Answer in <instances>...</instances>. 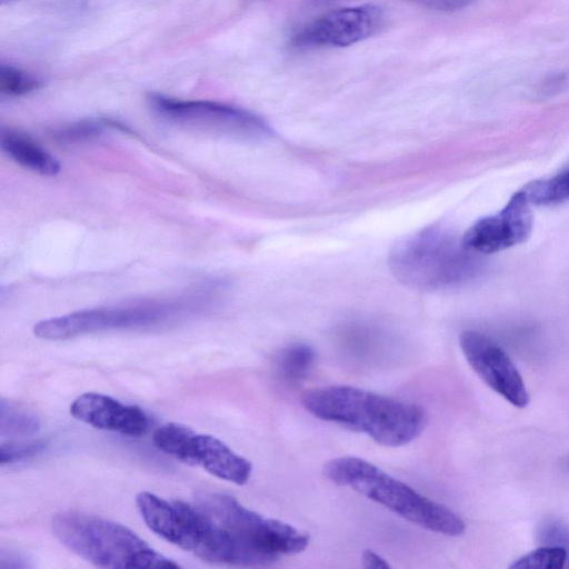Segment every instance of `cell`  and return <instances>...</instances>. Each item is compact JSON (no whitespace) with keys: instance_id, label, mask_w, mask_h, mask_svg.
<instances>
[{"instance_id":"cell-1","label":"cell","mask_w":569,"mask_h":569,"mask_svg":"<svg viewBox=\"0 0 569 569\" xmlns=\"http://www.w3.org/2000/svg\"><path fill=\"white\" fill-rule=\"evenodd\" d=\"M179 548L203 561L230 566H269L282 556L302 552L309 533L279 519L262 516L234 497L200 492L177 500Z\"/></svg>"},{"instance_id":"cell-2","label":"cell","mask_w":569,"mask_h":569,"mask_svg":"<svg viewBox=\"0 0 569 569\" xmlns=\"http://www.w3.org/2000/svg\"><path fill=\"white\" fill-rule=\"evenodd\" d=\"M300 402L313 417L365 433L385 447L410 443L427 425L420 406L351 386L309 389Z\"/></svg>"},{"instance_id":"cell-3","label":"cell","mask_w":569,"mask_h":569,"mask_svg":"<svg viewBox=\"0 0 569 569\" xmlns=\"http://www.w3.org/2000/svg\"><path fill=\"white\" fill-rule=\"evenodd\" d=\"M389 268L402 284L435 291L459 287L482 269L479 254L468 250L461 238L430 226L400 239L389 254Z\"/></svg>"},{"instance_id":"cell-4","label":"cell","mask_w":569,"mask_h":569,"mask_svg":"<svg viewBox=\"0 0 569 569\" xmlns=\"http://www.w3.org/2000/svg\"><path fill=\"white\" fill-rule=\"evenodd\" d=\"M322 471L331 482L352 489L416 526L451 537L465 532L466 525L457 513L370 461L337 457L327 461Z\"/></svg>"},{"instance_id":"cell-5","label":"cell","mask_w":569,"mask_h":569,"mask_svg":"<svg viewBox=\"0 0 569 569\" xmlns=\"http://www.w3.org/2000/svg\"><path fill=\"white\" fill-rule=\"evenodd\" d=\"M217 289L209 286L182 297L79 310L39 321L33 327V333L46 340H64L94 332L168 326L207 308Z\"/></svg>"},{"instance_id":"cell-6","label":"cell","mask_w":569,"mask_h":569,"mask_svg":"<svg viewBox=\"0 0 569 569\" xmlns=\"http://www.w3.org/2000/svg\"><path fill=\"white\" fill-rule=\"evenodd\" d=\"M54 537L70 551L102 568H179L128 527L78 510L53 516Z\"/></svg>"},{"instance_id":"cell-7","label":"cell","mask_w":569,"mask_h":569,"mask_svg":"<svg viewBox=\"0 0 569 569\" xmlns=\"http://www.w3.org/2000/svg\"><path fill=\"white\" fill-rule=\"evenodd\" d=\"M148 101L160 118L187 128L243 141H260L272 136L261 117L236 106L158 93L150 94Z\"/></svg>"},{"instance_id":"cell-8","label":"cell","mask_w":569,"mask_h":569,"mask_svg":"<svg viewBox=\"0 0 569 569\" xmlns=\"http://www.w3.org/2000/svg\"><path fill=\"white\" fill-rule=\"evenodd\" d=\"M152 442L159 451L238 486L246 485L252 473V463L222 440L198 433L182 423L167 422L158 427Z\"/></svg>"},{"instance_id":"cell-9","label":"cell","mask_w":569,"mask_h":569,"mask_svg":"<svg viewBox=\"0 0 569 569\" xmlns=\"http://www.w3.org/2000/svg\"><path fill=\"white\" fill-rule=\"evenodd\" d=\"M383 21L382 9L375 4L336 9L297 31L291 46L299 49L350 46L375 34Z\"/></svg>"},{"instance_id":"cell-10","label":"cell","mask_w":569,"mask_h":569,"mask_svg":"<svg viewBox=\"0 0 569 569\" xmlns=\"http://www.w3.org/2000/svg\"><path fill=\"white\" fill-rule=\"evenodd\" d=\"M531 203L523 190L515 192L500 211L480 218L461 237L473 253H495L525 242L533 228Z\"/></svg>"},{"instance_id":"cell-11","label":"cell","mask_w":569,"mask_h":569,"mask_svg":"<svg viewBox=\"0 0 569 569\" xmlns=\"http://www.w3.org/2000/svg\"><path fill=\"white\" fill-rule=\"evenodd\" d=\"M459 345L466 360L486 385L518 408L528 405L525 382L500 346L475 330L461 332Z\"/></svg>"},{"instance_id":"cell-12","label":"cell","mask_w":569,"mask_h":569,"mask_svg":"<svg viewBox=\"0 0 569 569\" xmlns=\"http://www.w3.org/2000/svg\"><path fill=\"white\" fill-rule=\"evenodd\" d=\"M70 413L93 428L130 437L144 435L150 427V418L140 407L98 392L77 397L70 405Z\"/></svg>"},{"instance_id":"cell-13","label":"cell","mask_w":569,"mask_h":569,"mask_svg":"<svg viewBox=\"0 0 569 569\" xmlns=\"http://www.w3.org/2000/svg\"><path fill=\"white\" fill-rule=\"evenodd\" d=\"M0 143L2 150L14 162L34 173L56 176L60 172V162L36 141L21 132L12 130L2 131Z\"/></svg>"},{"instance_id":"cell-14","label":"cell","mask_w":569,"mask_h":569,"mask_svg":"<svg viewBox=\"0 0 569 569\" xmlns=\"http://www.w3.org/2000/svg\"><path fill=\"white\" fill-rule=\"evenodd\" d=\"M316 362L315 350L305 343H293L283 348L276 361L280 377L288 382L305 379Z\"/></svg>"},{"instance_id":"cell-15","label":"cell","mask_w":569,"mask_h":569,"mask_svg":"<svg viewBox=\"0 0 569 569\" xmlns=\"http://www.w3.org/2000/svg\"><path fill=\"white\" fill-rule=\"evenodd\" d=\"M531 204L555 206L569 200V166L552 177L528 183L522 189Z\"/></svg>"},{"instance_id":"cell-16","label":"cell","mask_w":569,"mask_h":569,"mask_svg":"<svg viewBox=\"0 0 569 569\" xmlns=\"http://www.w3.org/2000/svg\"><path fill=\"white\" fill-rule=\"evenodd\" d=\"M0 420L2 437L30 436L40 429V420L36 413L6 399L1 400Z\"/></svg>"},{"instance_id":"cell-17","label":"cell","mask_w":569,"mask_h":569,"mask_svg":"<svg viewBox=\"0 0 569 569\" xmlns=\"http://www.w3.org/2000/svg\"><path fill=\"white\" fill-rule=\"evenodd\" d=\"M567 562V552L560 546L547 545L532 550L511 565V569H560Z\"/></svg>"},{"instance_id":"cell-18","label":"cell","mask_w":569,"mask_h":569,"mask_svg":"<svg viewBox=\"0 0 569 569\" xmlns=\"http://www.w3.org/2000/svg\"><path fill=\"white\" fill-rule=\"evenodd\" d=\"M42 86V80L12 66H0V91L7 96H23Z\"/></svg>"},{"instance_id":"cell-19","label":"cell","mask_w":569,"mask_h":569,"mask_svg":"<svg viewBox=\"0 0 569 569\" xmlns=\"http://www.w3.org/2000/svg\"><path fill=\"white\" fill-rule=\"evenodd\" d=\"M106 124L94 120L79 121L58 129L54 136L56 139L66 143L88 141L100 136Z\"/></svg>"},{"instance_id":"cell-20","label":"cell","mask_w":569,"mask_h":569,"mask_svg":"<svg viewBox=\"0 0 569 569\" xmlns=\"http://www.w3.org/2000/svg\"><path fill=\"white\" fill-rule=\"evenodd\" d=\"M44 447L46 442L41 440L28 442L9 441L7 443H2L0 449L1 465H9L29 459L41 452Z\"/></svg>"},{"instance_id":"cell-21","label":"cell","mask_w":569,"mask_h":569,"mask_svg":"<svg viewBox=\"0 0 569 569\" xmlns=\"http://www.w3.org/2000/svg\"><path fill=\"white\" fill-rule=\"evenodd\" d=\"M538 535L547 545L562 547L567 552V561H569V530L567 527L558 521L549 520L543 522Z\"/></svg>"},{"instance_id":"cell-22","label":"cell","mask_w":569,"mask_h":569,"mask_svg":"<svg viewBox=\"0 0 569 569\" xmlns=\"http://www.w3.org/2000/svg\"><path fill=\"white\" fill-rule=\"evenodd\" d=\"M432 11L452 12L467 8L475 0H409Z\"/></svg>"},{"instance_id":"cell-23","label":"cell","mask_w":569,"mask_h":569,"mask_svg":"<svg viewBox=\"0 0 569 569\" xmlns=\"http://www.w3.org/2000/svg\"><path fill=\"white\" fill-rule=\"evenodd\" d=\"M361 561L365 568L388 569L391 567L386 558L372 549H365L362 551Z\"/></svg>"},{"instance_id":"cell-24","label":"cell","mask_w":569,"mask_h":569,"mask_svg":"<svg viewBox=\"0 0 569 569\" xmlns=\"http://www.w3.org/2000/svg\"><path fill=\"white\" fill-rule=\"evenodd\" d=\"M309 8H323L336 4L342 0H303Z\"/></svg>"},{"instance_id":"cell-25","label":"cell","mask_w":569,"mask_h":569,"mask_svg":"<svg viewBox=\"0 0 569 569\" xmlns=\"http://www.w3.org/2000/svg\"><path fill=\"white\" fill-rule=\"evenodd\" d=\"M14 1H17V0H0V2L2 4L11 3V2H14Z\"/></svg>"}]
</instances>
